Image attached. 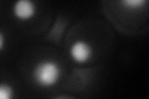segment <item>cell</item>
I'll return each mask as SVG.
<instances>
[{
  "instance_id": "7a4b0ae2",
  "label": "cell",
  "mask_w": 149,
  "mask_h": 99,
  "mask_svg": "<svg viewBox=\"0 0 149 99\" xmlns=\"http://www.w3.org/2000/svg\"><path fill=\"white\" fill-rule=\"evenodd\" d=\"M68 56L74 63L85 64L93 57V47L86 40H74L68 47Z\"/></svg>"
},
{
  "instance_id": "5b68a950",
  "label": "cell",
  "mask_w": 149,
  "mask_h": 99,
  "mask_svg": "<svg viewBox=\"0 0 149 99\" xmlns=\"http://www.w3.org/2000/svg\"><path fill=\"white\" fill-rule=\"evenodd\" d=\"M120 4L125 8V9H142L148 4V0H119Z\"/></svg>"
},
{
  "instance_id": "277c9868",
  "label": "cell",
  "mask_w": 149,
  "mask_h": 99,
  "mask_svg": "<svg viewBox=\"0 0 149 99\" xmlns=\"http://www.w3.org/2000/svg\"><path fill=\"white\" fill-rule=\"evenodd\" d=\"M15 97V89L10 83L0 82V99H11Z\"/></svg>"
},
{
  "instance_id": "3957f363",
  "label": "cell",
  "mask_w": 149,
  "mask_h": 99,
  "mask_svg": "<svg viewBox=\"0 0 149 99\" xmlns=\"http://www.w3.org/2000/svg\"><path fill=\"white\" fill-rule=\"evenodd\" d=\"M13 16L19 21H30L37 14L36 0H14L11 5Z\"/></svg>"
},
{
  "instance_id": "8992f818",
  "label": "cell",
  "mask_w": 149,
  "mask_h": 99,
  "mask_svg": "<svg viewBox=\"0 0 149 99\" xmlns=\"http://www.w3.org/2000/svg\"><path fill=\"white\" fill-rule=\"evenodd\" d=\"M6 45V37H5V34L0 30V52L4 50V47Z\"/></svg>"
},
{
  "instance_id": "6da1fadb",
  "label": "cell",
  "mask_w": 149,
  "mask_h": 99,
  "mask_svg": "<svg viewBox=\"0 0 149 99\" xmlns=\"http://www.w3.org/2000/svg\"><path fill=\"white\" fill-rule=\"evenodd\" d=\"M61 78V66L55 60H42L32 68V79L39 87L49 88L58 83Z\"/></svg>"
}]
</instances>
